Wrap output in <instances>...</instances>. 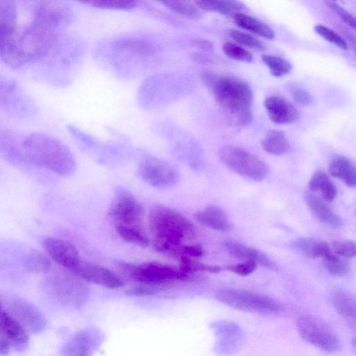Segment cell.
I'll return each mask as SVG.
<instances>
[{
  "mask_svg": "<svg viewBox=\"0 0 356 356\" xmlns=\"http://www.w3.org/2000/svg\"><path fill=\"white\" fill-rule=\"evenodd\" d=\"M202 80L211 90L226 118L232 124L244 127L252 119L253 92L243 80L204 72Z\"/></svg>",
  "mask_w": 356,
  "mask_h": 356,
  "instance_id": "6da1fadb",
  "label": "cell"
},
{
  "mask_svg": "<svg viewBox=\"0 0 356 356\" xmlns=\"http://www.w3.org/2000/svg\"><path fill=\"white\" fill-rule=\"evenodd\" d=\"M153 245L159 252L174 254L186 241L195 236V227L182 213L163 205L153 206L149 213Z\"/></svg>",
  "mask_w": 356,
  "mask_h": 356,
  "instance_id": "7a4b0ae2",
  "label": "cell"
},
{
  "mask_svg": "<svg viewBox=\"0 0 356 356\" xmlns=\"http://www.w3.org/2000/svg\"><path fill=\"white\" fill-rule=\"evenodd\" d=\"M29 162L62 177L72 175L76 163L69 147L59 139L42 132H34L23 139Z\"/></svg>",
  "mask_w": 356,
  "mask_h": 356,
  "instance_id": "3957f363",
  "label": "cell"
},
{
  "mask_svg": "<svg viewBox=\"0 0 356 356\" xmlns=\"http://www.w3.org/2000/svg\"><path fill=\"white\" fill-rule=\"evenodd\" d=\"M120 266L133 279L159 288L176 280H187L192 275L183 271L179 267L155 261L138 265L122 263Z\"/></svg>",
  "mask_w": 356,
  "mask_h": 356,
  "instance_id": "277c9868",
  "label": "cell"
},
{
  "mask_svg": "<svg viewBox=\"0 0 356 356\" xmlns=\"http://www.w3.org/2000/svg\"><path fill=\"white\" fill-rule=\"evenodd\" d=\"M216 298L227 306L244 312L275 314L282 311L281 305L273 299L247 290L221 289L216 292Z\"/></svg>",
  "mask_w": 356,
  "mask_h": 356,
  "instance_id": "5b68a950",
  "label": "cell"
},
{
  "mask_svg": "<svg viewBox=\"0 0 356 356\" xmlns=\"http://www.w3.org/2000/svg\"><path fill=\"white\" fill-rule=\"evenodd\" d=\"M222 163L235 173L255 181L268 175L266 163L259 157L241 147L227 146L220 153Z\"/></svg>",
  "mask_w": 356,
  "mask_h": 356,
  "instance_id": "8992f818",
  "label": "cell"
},
{
  "mask_svg": "<svg viewBox=\"0 0 356 356\" xmlns=\"http://www.w3.org/2000/svg\"><path fill=\"white\" fill-rule=\"evenodd\" d=\"M136 174L147 184L159 189L174 187L180 178L179 170L174 164L152 155H146L140 159Z\"/></svg>",
  "mask_w": 356,
  "mask_h": 356,
  "instance_id": "52a82bcc",
  "label": "cell"
},
{
  "mask_svg": "<svg viewBox=\"0 0 356 356\" xmlns=\"http://www.w3.org/2000/svg\"><path fill=\"white\" fill-rule=\"evenodd\" d=\"M108 218L115 225H140L145 211L140 202L127 188H115L108 209Z\"/></svg>",
  "mask_w": 356,
  "mask_h": 356,
  "instance_id": "ba28073f",
  "label": "cell"
},
{
  "mask_svg": "<svg viewBox=\"0 0 356 356\" xmlns=\"http://www.w3.org/2000/svg\"><path fill=\"white\" fill-rule=\"evenodd\" d=\"M300 336L309 343L322 351L334 353L340 349L341 343L333 331L321 319L303 315L297 321Z\"/></svg>",
  "mask_w": 356,
  "mask_h": 356,
  "instance_id": "9c48e42d",
  "label": "cell"
},
{
  "mask_svg": "<svg viewBox=\"0 0 356 356\" xmlns=\"http://www.w3.org/2000/svg\"><path fill=\"white\" fill-rule=\"evenodd\" d=\"M3 309L27 332L38 334L45 329L47 321L43 314L33 304L21 298L1 296Z\"/></svg>",
  "mask_w": 356,
  "mask_h": 356,
  "instance_id": "30bf717a",
  "label": "cell"
},
{
  "mask_svg": "<svg viewBox=\"0 0 356 356\" xmlns=\"http://www.w3.org/2000/svg\"><path fill=\"white\" fill-rule=\"evenodd\" d=\"M72 271L88 282L106 288L117 289L124 284L121 278L110 269L87 261L81 259Z\"/></svg>",
  "mask_w": 356,
  "mask_h": 356,
  "instance_id": "8fae6325",
  "label": "cell"
},
{
  "mask_svg": "<svg viewBox=\"0 0 356 356\" xmlns=\"http://www.w3.org/2000/svg\"><path fill=\"white\" fill-rule=\"evenodd\" d=\"M42 245L55 262L72 271L81 260L77 249L68 241L47 237L42 241Z\"/></svg>",
  "mask_w": 356,
  "mask_h": 356,
  "instance_id": "7c38bea8",
  "label": "cell"
},
{
  "mask_svg": "<svg viewBox=\"0 0 356 356\" xmlns=\"http://www.w3.org/2000/svg\"><path fill=\"white\" fill-rule=\"evenodd\" d=\"M0 59L12 67L24 65L19 51L16 26L0 25Z\"/></svg>",
  "mask_w": 356,
  "mask_h": 356,
  "instance_id": "4fadbf2b",
  "label": "cell"
},
{
  "mask_svg": "<svg viewBox=\"0 0 356 356\" xmlns=\"http://www.w3.org/2000/svg\"><path fill=\"white\" fill-rule=\"evenodd\" d=\"M268 118L275 124H286L296 122L299 113L286 99L276 95L267 97L264 102Z\"/></svg>",
  "mask_w": 356,
  "mask_h": 356,
  "instance_id": "5bb4252c",
  "label": "cell"
},
{
  "mask_svg": "<svg viewBox=\"0 0 356 356\" xmlns=\"http://www.w3.org/2000/svg\"><path fill=\"white\" fill-rule=\"evenodd\" d=\"M53 284L57 296L67 304L79 306L86 299L87 289L72 277L63 275L55 277Z\"/></svg>",
  "mask_w": 356,
  "mask_h": 356,
  "instance_id": "9a60e30c",
  "label": "cell"
},
{
  "mask_svg": "<svg viewBox=\"0 0 356 356\" xmlns=\"http://www.w3.org/2000/svg\"><path fill=\"white\" fill-rule=\"evenodd\" d=\"M211 328L219 338L217 345L218 350L229 353L234 350L243 339V332L241 327L234 322L228 321H216Z\"/></svg>",
  "mask_w": 356,
  "mask_h": 356,
  "instance_id": "2e32d148",
  "label": "cell"
},
{
  "mask_svg": "<svg viewBox=\"0 0 356 356\" xmlns=\"http://www.w3.org/2000/svg\"><path fill=\"white\" fill-rule=\"evenodd\" d=\"M223 245L227 252L234 258L244 261H254L274 271L279 270L275 261L256 249L234 240H227Z\"/></svg>",
  "mask_w": 356,
  "mask_h": 356,
  "instance_id": "e0dca14e",
  "label": "cell"
},
{
  "mask_svg": "<svg viewBox=\"0 0 356 356\" xmlns=\"http://www.w3.org/2000/svg\"><path fill=\"white\" fill-rule=\"evenodd\" d=\"M99 337L90 331H81L73 335L64 346L63 353L67 355H88L97 346Z\"/></svg>",
  "mask_w": 356,
  "mask_h": 356,
  "instance_id": "ac0fdd59",
  "label": "cell"
},
{
  "mask_svg": "<svg viewBox=\"0 0 356 356\" xmlns=\"http://www.w3.org/2000/svg\"><path fill=\"white\" fill-rule=\"evenodd\" d=\"M194 218L200 224L216 231L228 232L232 229L227 213L218 206L210 205L197 211Z\"/></svg>",
  "mask_w": 356,
  "mask_h": 356,
  "instance_id": "d6986e66",
  "label": "cell"
},
{
  "mask_svg": "<svg viewBox=\"0 0 356 356\" xmlns=\"http://www.w3.org/2000/svg\"><path fill=\"white\" fill-rule=\"evenodd\" d=\"M305 200L309 209L321 222L333 228L341 227L343 225V219L312 192L305 193Z\"/></svg>",
  "mask_w": 356,
  "mask_h": 356,
  "instance_id": "ffe728a7",
  "label": "cell"
},
{
  "mask_svg": "<svg viewBox=\"0 0 356 356\" xmlns=\"http://www.w3.org/2000/svg\"><path fill=\"white\" fill-rule=\"evenodd\" d=\"M0 153L13 164L22 165L31 163L25 154L23 140L19 143L15 136L9 133H0Z\"/></svg>",
  "mask_w": 356,
  "mask_h": 356,
  "instance_id": "44dd1931",
  "label": "cell"
},
{
  "mask_svg": "<svg viewBox=\"0 0 356 356\" xmlns=\"http://www.w3.org/2000/svg\"><path fill=\"white\" fill-rule=\"evenodd\" d=\"M330 174L348 187L356 185V168L353 161L344 156L334 158L329 165Z\"/></svg>",
  "mask_w": 356,
  "mask_h": 356,
  "instance_id": "7402d4cb",
  "label": "cell"
},
{
  "mask_svg": "<svg viewBox=\"0 0 356 356\" xmlns=\"http://www.w3.org/2000/svg\"><path fill=\"white\" fill-rule=\"evenodd\" d=\"M335 310L346 321L352 329L355 328L356 303L355 297L348 291L339 290L332 296Z\"/></svg>",
  "mask_w": 356,
  "mask_h": 356,
  "instance_id": "603a6c76",
  "label": "cell"
},
{
  "mask_svg": "<svg viewBox=\"0 0 356 356\" xmlns=\"http://www.w3.org/2000/svg\"><path fill=\"white\" fill-rule=\"evenodd\" d=\"M295 245L299 251L308 257H323L325 259H332L337 257L328 243L312 238H300L296 241Z\"/></svg>",
  "mask_w": 356,
  "mask_h": 356,
  "instance_id": "cb8c5ba5",
  "label": "cell"
},
{
  "mask_svg": "<svg viewBox=\"0 0 356 356\" xmlns=\"http://www.w3.org/2000/svg\"><path fill=\"white\" fill-rule=\"evenodd\" d=\"M234 23L240 28L259 37L272 40L275 38L274 31L262 21L243 12L233 15Z\"/></svg>",
  "mask_w": 356,
  "mask_h": 356,
  "instance_id": "d4e9b609",
  "label": "cell"
},
{
  "mask_svg": "<svg viewBox=\"0 0 356 356\" xmlns=\"http://www.w3.org/2000/svg\"><path fill=\"white\" fill-rule=\"evenodd\" d=\"M195 5L202 10L234 15L245 9L239 0H193Z\"/></svg>",
  "mask_w": 356,
  "mask_h": 356,
  "instance_id": "484cf974",
  "label": "cell"
},
{
  "mask_svg": "<svg viewBox=\"0 0 356 356\" xmlns=\"http://www.w3.org/2000/svg\"><path fill=\"white\" fill-rule=\"evenodd\" d=\"M308 187L310 192H318L323 198L331 202L337 194V190L327 174L323 170L316 171L311 177Z\"/></svg>",
  "mask_w": 356,
  "mask_h": 356,
  "instance_id": "4316f807",
  "label": "cell"
},
{
  "mask_svg": "<svg viewBox=\"0 0 356 356\" xmlns=\"http://www.w3.org/2000/svg\"><path fill=\"white\" fill-rule=\"evenodd\" d=\"M261 144L265 152L275 156L284 154L290 147L286 136L278 129L268 131L262 139Z\"/></svg>",
  "mask_w": 356,
  "mask_h": 356,
  "instance_id": "83f0119b",
  "label": "cell"
},
{
  "mask_svg": "<svg viewBox=\"0 0 356 356\" xmlns=\"http://www.w3.org/2000/svg\"><path fill=\"white\" fill-rule=\"evenodd\" d=\"M119 236L125 241L145 248L149 243V239L143 230L138 225H115Z\"/></svg>",
  "mask_w": 356,
  "mask_h": 356,
  "instance_id": "f1b7e54d",
  "label": "cell"
},
{
  "mask_svg": "<svg viewBox=\"0 0 356 356\" xmlns=\"http://www.w3.org/2000/svg\"><path fill=\"white\" fill-rule=\"evenodd\" d=\"M51 267L49 258L44 253L33 250L24 261V268L31 273L40 274L48 272Z\"/></svg>",
  "mask_w": 356,
  "mask_h": 356,
  "instance_id": "f546056e",
  "label": "cell"
},
{
  "mask_svg": "<svg viewBox=\"0 0 356 356\" xmlns=\"http://www.w3.org/2000/svg\"><path fill=\"white\" fill-rule=\"evenodd\" d=\"M261 60L268 68L270 74L281 77L291 72L292 65L284 58L271 54H262Z\"/></svg>",
  "mask_w": 356,
  "mask_h": 356,
  "instance_id": "4dcf8cb0",
  "label": "cell"
},
{
  "mask_svg": "<svg viewBox=\"0 0 356 356\" xmlns=\"http://www.w3.org/2000/svg\"><path fill=\"white\" fill-rule=\"evenodd\" d=\"M79 3L91 7L110 9L129 10L135 8L138 0H74Z\"/></svg>",
  "mask_w": 356,
  "mask_h": 356,
  "instance_id": "1f68e13d",
  "label": "cell"
},
{
  "mask_svg": "<svg viewBox=\"0 0 356 356\" xmlns=\"http://www.w3.org/2000/svg\"><path fill=\"white\" fill-rule=\"evenodd\" d=\"M170 10L189 18H197L199 12L191 0H157Z\"/></svg>",
  "mask_w": 356,
  "mask_h": 356,
  "instance_id": "d6a6232c",
  "label": "cell"
},
{
  "mask_svg": "<svg viewBox=\"0 0 356 356\" xmlns=\"http://www.w3.org/2000/svg\"><path fill=\"white\" fill-rule=\"evenodd\" d=\"M229 35L237 44L243 47L259 51H263L266 49L263 42L249 33L232 29L229 32Z\"/></svg>",
  "mask_w": 356,
  "mask_h": 356,
  "instance_id": "836d02e7",
  "label": "cell"
},
{
  "mask_svg": "<svg viewBox=\"0 0 356 356\" xmlns=\"http://www.w3.org/2000/svg\"><path fill=\"white\" fill-rule=\"evenodd\" d=\"M222 51L228 58L236 61L249 63L253 60L252 54L237 43L225 42L222 46Z\"/></svg>",
  "mask_w": 356,
  "mask_h": 356,
  "instance_id": "e575fe53",
  "label": "cell"
},
{
  "mask_svg": "<svg viewBox=\"0 0 356 356\" xmlns=\"http://www.w3.org/2000/svg\"><path fill=\"white\" fill-rule=\"evenodd\" d=\"M314 31L327 42L343 50H348V46L345 39L334 30L324 25L318 24L314 26Z\"/></svg>",
  "mask_w": 356,
  "mask_h": 356,
  "instance_id": "d590c367",
  "label": "cell"
},
{
  "mask_svg": "<svg viewBox=\"0 0 356 356\" xmlns=\"http://www.w3.org/2000/svg\"><path fill=\"white\" fill-rule=\"evenodd\" d=\"M15 19L14 0H0V25L15 26Z\"/></svg>",
  "mask_w": 356,
  "mask_h": 356,
  "instance_id": "8d00e7d4",
  "label": "cell"
},
{
  "mask_svg": "<svg viewBox=\"0 0 356 356\" xmlns=\"http://www.w3.org/2000/svg\"><path fill=\"white\" fill-rule=\"evenodd\" d=\"M324 265L330 274L335 277H344L349 272V265L338 256L332 259H325Z\"/></svg>",
  "mask_w": 356,
  "mask_h": 356,
  "instance_id": "74e56055",
  "label": "cell"
},
{
  "mask_svg": "<svg viewBox=\"0 0 356 356\" xmlns=\"http://www.w3.org/2000/svg\"><path fill=\"white\" fill-rule=\"evenodd\" d=\"M333 252L346 258L354 257L356 252V244L353 241H339L332 243Z\"/></svg>",
  "mask_w": 356,
  "mask_h": 356,
  "instance_id": "f35d334b",
  "label": "cell"
},
{
  "mask_svg": "<svg viewBox=\"0 0 356 356\" xmlns=\"http://www.w3.org/2000/svg\"><path fill=\"white\" fill-rule=\"evenodd\" d=\"M326 5L334 12L345 24L350 27L355 28V19L353 15L345 8L333 1H327Z\"/></svg>",
  "mask_w": 356,
  "mask_h": 356,
  "instance_id": "ab89813d",
  "label": "cell"
},
{
  "mask_svg": "<svg viewBox=\"0 0 356 356\" xmlns=\"http://www.w3.org/2000/svg\"><path fill=\"white\" fill-rule=\"evenodd\" d=\"M290 94L293 101L300 106H306L312 100L309 92L302 88L293 86L290 89Z\"/></svg>",
  "mask_w": 356,
  "mask_h": 356,
  "instance_id": "60d3db41",
  "label": "cell"
},
{
  "mask_svg": "<svg viewBox=\"0 0 356 356\" xmlns=\"http://www.w3.org/2000/svg\"><path fill=\"white\" fill-rule=\"evenodd\" d=\"M257 267L254 261H244L243 262L227 266V269L238 275L245 276L251 274Z\"/></svg>",
  "mask_w": 356,
  "mask_h": 356,
  "instance_id": "b9f144b4",
  "label": "cell"
},
{
  "mask_svg": "<svg viewBox=\"0 0 356 356\" xmlns=\"http://www.w3.org/2000/svg\"><path fill=\"white\" fill-rule=\"evenodd\" d=\"M158 289H159V287L152 286L149 284H144L137 285V286L131 287V288L128 289L125 291V293L128 296H137V297L149 296L155 294Z\"/></svg>",
  "mask_w": 356,
  "mask_h": 356,
  "instance_id": "7bdbcfd3",
  "label": "cell"
},
{
  "mask_svg": "<svg viewBox=\"0 0 356 356\" xmlns=\"http://www.w3.org/2000/svg\"><path fill=\"white\" fill-rule=\"evenodd\" d=\"M204 254V250L200 245H181L175 255L179 257L181 255H186L193 257H200Z\"/></svg>",
  "mask_w": 356,
  "mask_h": 356,
  "instance_id": "ee69618b",
  "label": "cell"
},
{
  "mask_svg": "<svg viewBox=\"0 0 356 356\" xmlns=\"http://www.w3.org/2000/svg\"><path fill=\"white\" fill-rule=\"evenodd\" d=\"M119 47L122 49H129L140 54H149L152 52L150 47L138 41H124L119 44Z\"/></svg>",
  "mask_w": 356,
  "mask_h": 356,
  "instance_id": "f6af8a7d",
  "label": "cell"
},
{
  "mask_svg": "<svg viewBox=\"0 0 356 356\" xmlns=\"http://www.w3.org/2000/svg\"><path fill=\"white\" fill-rule=\"evenodd\" d=\"M12 321V316L3 309L0 302V335L4 332Z\"/></svg>",
  "mask_w": 356,
  "mask_h": 356,
  "instance_id": "bcb514c9",
  "label": "cell"
},
{
  "mask_svg": "<svg viewBox=\"0 0 356 356\" xmlns=\"http://www.w3.org/2000/svg\"><path fill=\"white\" fill-rule=\"evenodd\" d=\"M192 44L204 51H212L213 49V44L206 40H194Z\"/></svg>",
  "mask_w": 356,
  "mask_h": 356,
  "instance_id": "7dc6e473",
  "label": "cell"
},
{
  "mask_svg": "<svg viewBox=\"0 0 356 356\" xmlns=\"http://www.w3.org/2000/svg\"><path fill=\"white\" fill-rule=\"evenodd\" d=\"M10 350L9 343L0 337V355H7Z\"/></svg>",
  "mask_w": 356,
  "mask_h": 356,
  "instance_id": "c3c4849f",
  "label": "cell"
},
{
  "mask_svg": "<svg viewBox=\"0 0 356 356\" xmlns=\"http://www.w3.org/2000/svg\"><path fill=\"white\" fill-rule=\"evenodd\" d=\"M332 1H334V0H332Z\"/></svg>",
  "mask_w": 356,
  "mask_h": 356,
  "instance_id": "681fc988",
  "label": "cell"
}]
</instances>
